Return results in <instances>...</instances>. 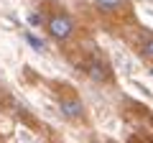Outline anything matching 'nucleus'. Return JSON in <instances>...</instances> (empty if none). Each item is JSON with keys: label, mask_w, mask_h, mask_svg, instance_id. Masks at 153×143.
<instances>
[{"label": "nucleus", "mask_w": 153, "mask_h": 143, "mask_svg": "<svg viewBox=\"0 0 153 143\" xmlns=\"http://www.w3.org/2000/svg\"><path fill=\"white\" fill-rule=\"evenodd\" d=\"M100 10H117L123 5V0H94Z\"/></svg>", "instance_id": "nucleus-5"}, {"label": "nucleus", "mask_w": 153, "mask_h": 143, "mask_svg": "<svg viewBox=\"0 0 153 143\" xmlns=\"http://www.w3.org/2000/svg\"><path fill=\"white\" fill-rule=\"evenodd\" d=\"M84 72H87L94 82H100V84H105V82L112 84L115 82V79H112V69H110L107 61H102L100 56H89L87 64H84Z\"/></svg>", "instance_id": "nucleus-3"}, {"label": "nucleus", "mask_w": 153, "mask_h": 143, "mask_svg": "<svg viewBox=\"0 0 153 143\" xmlns=\"http://www.w3.org/2000/svg\"><path fill=\"white\" fill-rule=\"evenodd\" d=\"M140 56L148 61H153V33L151 36H146V41L140 44Z\"/></svg>", "instance_id": "nucleus-4"}, {"label": "nucleus", "mask_w": 153, "mask_h": 143, "mask_svg": "<svg viewBox=\"0 0 153 143\" xmlns=\"http://www.w3.org/2000/svg\"><path fill=\"white\" fill-rule=\"evenodd\" d=\"M56 102H59L61 115H64L69 123H82L84 118H87V110H84L82 100L76 97V92H74V89L64 87V89L59 92V97H56Z\"/></svg>", "instance_id": "nucleus-2"}, {"label": "nucleus", "mask_w": 153, "mask_h": 143, "mask_svg": "<svg viewBox=\"0 0 153 143\" xmlns=\"http://www.w3.org/2000/svg\"><path fill=\"white\" fill-rule=\"evenodd\" d=\"M46 31H49V36L54 41L64 44V41H69L74 36V21H71V16L66 10H54L46 18Z\"/></svg>", "instance_id": "nucleus-1"}]
</instances>
